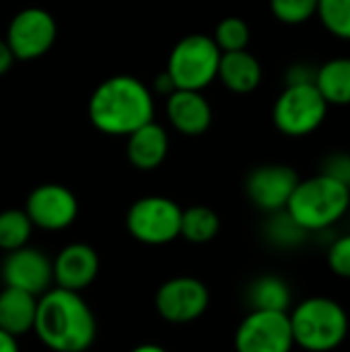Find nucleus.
I'll list each match as a JSON object with an SVG mask.
<instances>
[{"mask_svg":"<svg viewBox=\"0 0 350 352\" xmlns=\"http://www.w3.org/2000/svg\"><path fill=\"white\" fill-rule=\"evenodd\" d=\"M52 352H87L97 336V322L80 293L52 287L37 299L33 326Z\"/></svg>","mask_w":350,"mask_h":352,"instance_id":"obj_1","label":"nucleus"},{"mask_svg":"<svg viewBox=\"0 0 350 352\" xmlns=\"http://www.w3.org/2000/svg\"><path fill=\"white\" fill-rule=\"evenodd\" d=\"M153 91L136 76H111L89 99V120L107 136H130L134 130L153 122Z\"/></svg>","mask_w":350,"mask_h":352,"instance_id":"obj_2","label":"nucleus"},{"mask_svg":"<svg viewBox=\"0 0 350 352\" xmlns=\"http://www.w3.org/2000/svg\"><path fill=\"white\" fill-rule=\"evenodd\" d=\"M285 210L309 235L326 233L350 212L349 184L322 173L299 179Z\"/></svg>","mask_w":350,"mask_h":352,"instance_id":"obj_3","label":"nucleus"},{"mask_svg":"<svg viewBox=\"0 0 350 352\" xmlns=\"http://www.w3.org/2000/svg\"><path fill=\"white\" fill-rule=\"evenodd\" d=\"M295 349L305 352H332L349 336V314L330 297H307L289 311Z\"/></svg>","mask_w":350,"mask_h":352,"instance_id":"obj_4","label":"nucleus"},{"mask_svg":"<svg viewBox=\"0 0 350 352\" xmlns=\"http://www.w3.org/2000/svg\"><path fill=\"white\" fill-rule=\"evenodd\" d=\"M221 50L208 35H188L175 43L167 60V76L175 89L202 91L217 80Z\"/></svg>","mask_w":350,"mask_h":352,"instance_id":"obj_5","label":"nucleus"},{"mask_svg":"<svg viewBox=\"0 0 350 352\" xmlns=\"http://www.w3.org/2000/svg\"><path fill=\"white\" fill-rule=\"evenodd\" d=\"M328 107L316 85H287L274 101L272 122L281 134L303 138L326 122Z\"/></svg>","mask_w":350,"mask_h":352,"instance_id":"obj_6","label":"nucleus"},{"mask_svg":"<svg viewBox=\"0 0 350 352\" xmlns=\"http://www.w3.org/2000/svg\"><path fill=\"white\" fill-rule=\"evenodd\" d=\"M182 206L165 196H144L126 212V229L144 245H167L179 237Z\"/></svg>","mask_w":350,"mask_h":352,"instance_id":"obj_7","label":"nucleus"},{"mask_svg":"<svg viewBox=\"0 0 350 352\" xmlns=\"http://www.w3.org/2000/svg\"><path fill=\"white\" fill-rule=\"evenodd\" d=\"M210 305L208 287L194 276L165 280L155 295V309L167 324L184 326L200 320Z\"/></svg>","mask_w":350,"mask_h":352,"instance_id":"obj_8","label":"nucleus"},{"mask_svg":"<svg viewBox=\"0 0 350 352\" xmlns=\"http://www.w3.org/2000/svg\"><path fill=\"white\" fill-rule=\"evenodd\" d=\"M235 352H293L289 314L250 311L235 330Z\"/></svg>","mask_w":350,"mask_h":352,"instance_id":"obj_9","label":"nucleus"},{"mask_svg":"<svg viewBox=\"0 0 350 352\" xmlns=\"http://www.w3.org/2000/svg\"><path fill=\"white\" fill-rule=\"evenodd\" d=\"M58 27L54 16L37 6L17 12L6 31V45L14 60H35L47 54L56 41Z\"/></svg>","mask_w":350,"mask_h":352,"instance_id":"obj_10","label":"nucleus"},{"mask_svg":"<svg viewBox=\"0 0 350 352\" xmlns=\"http://www.w3.org/2000/svg\"><path fill=\"white\" fill-rule=\"evenodd\" d=\"M23 210L35 229L64 231L78 217V200L62 184H41L31 190Z\"/></svg>","mask_w":350,"mask_h":352,"instance_id":"obj_11","label":"nucleus"},{"mask_svg":"<svg viewBox=\"0 0 350 352\" xmlns=\"http://www.w3.org/2000/svg\"><path fill=\"white\" fill-rule=\"evenodd\" d=\"M299 175L293 167L270 163L252 169L245 177V196L262 212L274 214L287 208Z\"/></svg>","mask_w":350,"mask_h":352,"instance_id":"obj_12","label":"nucleus"},{"mask_svg":"<svg viewBox=\"0 0 350 352\" xmlns=\"http://www.w3.org/2000/svg\"><path fill=\"white\" fill-rule=\"evenodd\" d=\"M4 287L25 291L33 297H41L54 285L52 260L37 248H21L8 252L0 266Z\"/></svg>","mask_w":350,"mask_h":352,"instance_id":"obj_13","label":"nucleus"},{"mask_svg":"<svg viewBox=\"0 0 350 352\" xmlns=\"http://www.w3.org/2000/svg\"><path fill=\"white\" fill-rule=\"evenodd\" d=\"M54 287L83 293L99 274V254L89 243H68L52 260Z\"/></svg>","mask_w":350,"mask_h":352,"instance_id":"obj_14","label":"nucleus"},{"mask_svg":"<svg viewBox=\"0 0 350 352\" xmlns=\"http://www.w3.org/2000/svg\"><path fill=\"white\" fill-rule=\"evenodd\" d=\"M167 118L179 134L200 136L212 122V109L202 91L175 89L167 95Z\"/></svg>","mask_w":350,"mask_h":352,"instance_id":"obj_15","label":"nucleus"},{"mask_svg":"<svg viewBox=\"0 0 350 352\" xmlns=\"http://www.w3.org/2000/svg\"><path fill=\"white\" fill-rule=\"evenodd\" d=\"M126 157L132 167L140 171H153L157 169L169 153V136L161 124L155 120L144 124L142 128L134 130L130 136H126Z\"/></svg>","mask_w":350,"mask_h":352,"instance_id":"obj_16","label":"nucleus"},{"mask_svg":"<svg viewBox=\"0 0 350 352\" xmlns=\"http://www.w3.org/2000/svg\"><path fill=\"white\" fill-rule=\"evenodd\" d=\"M37 299L25 291L4 287L0 291V330L14 338L31 332L37 316Z\"/></svg>","mask_w":350,"mask_h":352,"instance_id":"obj_17","label":"nucleus"},{"mask_svg":"<svg viewBox=\"0 0 350 352\" xmlns=\"http://www.w3.org/2000/svg\"><path fill=\"white\" fill-rule=\"evenodd\" d=\"M217 78L233 93H252L262 82V66L248 50L221 54Z\"/></svg>","mask_w":350,"mask_h":352,"instance_id":"obj_18","label":"nucleus"},{"mask_svg":"<svg viewBox=\"0 0 350 352\" xmlns=\"http://www.w3.org/2000/svg\"><path fill=\"white\" fill-rule=\"evenodd\" d=\"M248 303L252 311H281L289 314L293 305V291L287 280L274 274L258 276L248 287Z\"/></svg>","mask_w":350,"mask_h":352,"instance_id":"obj_19","label":"nucleus"},{"mask_svg":"<svg viewBox=\"0 0 350 352\" xmlns=\"http://www.w3.org/2000/svg\"><path fill=\"white\" fill-rule=\"evenodd\" d=\"M314 85L328 105H350V58H332L318 66Z\"/></svg>","mask_w":350,"mask_h":352,"instance_id":"obj_20","label":"nucleus"},{"mask_svg":"<svg viewBox=\"0 0 350 352\" xmlns=\"http://www.w3.org/2000/svg\"><path fill=\"white\" fill-rule=\"evenodd\" d=\"M221 231V217L217 210L204 204H194L182 210V225H179V237L194 245L210 243Z\"/></svg>","mask_w":350,"mask_h":352,"instance_id":"obj_21","label":"nucleus"},{"mask_svg":"<svg viewBox=\"0 0 350 352\" xmlns=\"http://www.w3.org/2000/svg\"><path fill=\"white\" fill-rule=\"evenodd\" d=\"M264 235H266V241L278 250H297V248L305 245L311 237L303 227H299L289 217L287 210L270 214V219L266 221V227H264Z\"/></svg>","mask_w":350,"mask_h":352,"instance_id":"obj_22","label":"nucleus"},{"mask_svg":"<svg viewBox=\"0 0 350 352\" xmlns=\"http://www.w3.org/2000/svg\"><path fill=\"white\" fill-rule=\"evenodd\" d=\"M33 225L27 217L25 210L19 208H8L0 212V250L4 254L21 250L29 243Z\"/></svg>","mask_w":350,"mask_h":352,"instance_id":"obj_23","label":"nucleus"},{"mask_svg":"<svg viewBox=\"0 0 350 352\" xmlns=\"http://www.w3.org/2000/svg\"><path fill=\"white\" fill-rule=\"evenodd\" d=\"M316 16L330 35L350 41V0H318Z\"/></svg>","mask_w":350,"mask_h":352,"instance_id":"obj_24","label":"nucleus"},{"mask_svg":"<svg viewBox=\"0 0 350 352\" xmlns=\"http://www.w3.org/2000/svg\"><path fill=\"white\" fill-rule=\"evenodd\" d=\"M250 37H252L250 27L239 16H227V19H223L217 25L215 35H212V39H215L217 47L221 50V54L248 50Z\"/></svg>","mask_w":350,"mask_h":352,"instance_id":"obj_25","label":"nucleus"},{"mask_svg":"<svg viewBox=\"0 0 350 352\" xmlns=\"http://www.w3.org/2000/svg\"><path fill=\"white\" fill-rule=\"evenodd\" d=\"M270 10L285 25H301L318 14V0H270Z\"/></svg>","mask_w":350,"mask_h":352,"instance_id":"obj_26","label":"nucleus"},{"mask_svg":"<svg viewBox=\"0 0 350 352\" xmlns=\"http://www.w3.org/2000/svg\"><path fill=\"white\" fill-rule=\"evenodd\" d=\"M326 262L332 274L350 280V233L332 239L326 252Z\"/></svg>","mask_w":350,"mask_h":352,"instance_id":"obj_27","label":"nucleus"},{"mask_svg":"<svg viewBox=\"0 0 350 352\" xmlns=\"http://www.w3.org/2000/svg\"><path fill=\"white\" fill-rule=\"evenodd\" d=\"M320 173H322V175H328V177H332V179H338V182L349 184L350 155L349 153H330V155L322 161Z\"/></svg>","mask_w":350,"mask_h":352,"instance_id":"obj_28","label":"nucleus"},{"mask_svg":"<svg viewBox=\"0 0 350 352\" xmlns=\"http://www.w3.org/2000/svg\"><path fill=\"white\" fill-rule=\"evenodd\" d=\"M316 74H318V66H314L309 62H297L287 68L285 80H287V85H314Z\"/></svg>","mask_w":350,"mask_h":352,"instance_id":"obj_29","label":"nucleus"},{"mask_svg":"<svg viewBox=\"0 0 350 352\" xmlns=\"http://www.w3.org/2000/svg\"><path fill=\"white\" fill-rule=\"evenodd\" d=\"M12 62H14V56H12L10 47L6 45V41H4V39H0V76H2L4 72H8V70H10Z\"/></svg>","mask_w":350,"mask_h":352,"instance_id":"obj_30","label":"nucleus"},{"mask_svg":"<svg viewBox=\"0 0 350 352\" xmlns=\"http://www.w3.org/2000/svg\"><path fill=\"white\" fill-rule=\"evenodd\" d=\"M0 352H19V342L14 336L0 330Z\"/></svg>","mask_w":350,"mask_h":352,"instance_id":"obj_31","label":"nucleus"},{"mask_svg":"<svg viewBox=\"0 0 350 352\" xmlns=\"http://www.w3.org/2000/svg\"><path fill=\"white\" fill-rule=\"evenodd\" d=\"M130 352H169L165 351L163 346H159V344H138V346H134Z\"/></svg>","mask_w":350,"mask_h":352,"instance_id":"obj_32","label":"nucleus"},{"mask_svg":"<svg viewBox=\"0 0 350 352\" xmlns=\"http://www.w3.org/2000/svg\"><path fill=\"white\" fill-rule=\"evenodd\" d=\"M349 188H350V177H349Z\"/></svg>","mask_w":350,"mask_h":352,"instance_id":"obj_33","label":"nucleus"}]
</instances>
